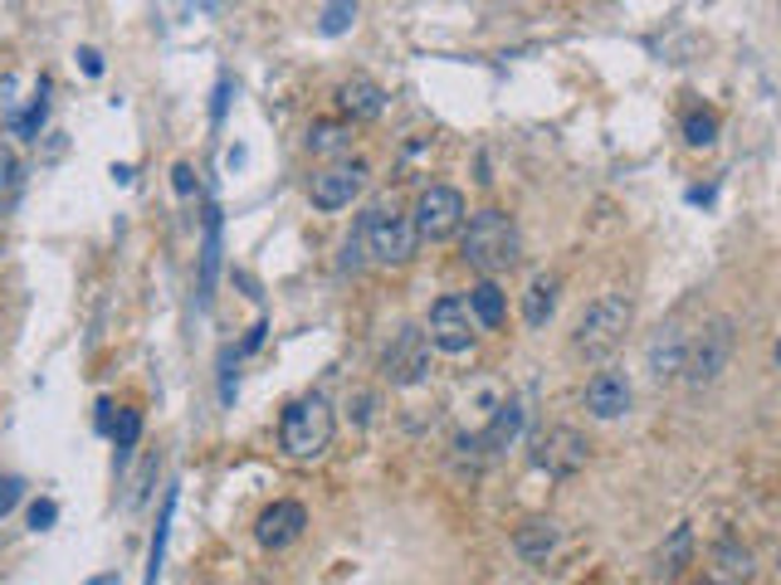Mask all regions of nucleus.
I'll return each instance as SVG.
<instances>
[{"label": "nucleus", "instance_id": "4468645a", "mask_svg": "<svg viewBox=\"0 0 781 585\" xmlns=\"http://www.w3.org/2000/svg\"><path fill=\"white\" fill-rule=\"evenodd\" d=\"M469 312L479 317L484 327H504V317H508V302H504V288L494 284V278H484L479 288L469 292Z\"/></svg>", "mask_w": 781, "mask_h": 585}, {"label": "nucleus", "instance_id": "2eb2a0df", "mask_svg": "<svg viewBox=\"0 0 781 585\" xmlns=\"http://www.w3.org/2000/svg\"><path fill=\"white\" fill-rule=\"evenodd\" d=\"M557 308V278H532V288H528V298H523V322L528 327H542L547 317H552Z\"/></svg>", "mask_w": 781, "mask_h": 585}, {"label": "nucleus", "instance_id": "4be33fe9", "mask_svg": "<svg viewBox=\"0 0 781 585\" xmlns=\"http://www.w3.org/2000/svg\"><path fill=\"white\" fill-rule=\"evenodd\" d=\"M138 434H142V414H138V410H122L118 424H113L118 449H132V444H138Z\"/></svg>", "mask_w": 781, "mask_h": 585}, {"label": "nucleus", "instance_id": "aec40b11", "mask_svg": "<svg viewBox=\"0 0 781 585\" xmlns=\"http://www.w3.org/2000/svg\"><path fill=\"white\" fill-rule=\"evenodd\" d=\"M683 556H689V527H679L674 532V542H669V552H659V576H679V566H683Z\"/></svg>", "mask_w": 781, "mask_h": 585}, {"label": "nucleus", "instance_id": "423d86ee", "mask_svg": "<svg viewBox=\"0 0 781 585\" xmlns=\"http://www.w3.org/2000/svg\"><path fill=\"white\" fill-rule=\"evenodd\" d=\"M366 186V166L362 162H333V166H323L313 176V205L317 211H342V205H352V195H357Z\"/></svg>", "mask_w": 781, "mask_h": 585}, {"label": "nucleus", "instance_id": "f03ea898", "mask_svg": "<svg viewBox=\"0 0 781 585\" xmlns=\"http://www.w3.org/2000/svg\"><path fill=\"white\" fill-rule=\"evenodd\" d=\"M357 235H362V249L372 254L376 264H406L415 254V239H420V235H415V219L400 215L390 201L372 205V211L362 215Z\"/></svg>", "mask_w": 781, "mask_h": 585}, {"label": "nucleus", "instance_id": "a878e982", "mask_svg": "<svg viewBox=\"0 0 781 585\" xmlns=\"http://www.w3.org/2000/svg\"><path fill=\"white\" fill-rule=\"evenodd\" d=\"M54 517H59V507L49 503V497H40V503L30 507V527L34 532H49V527H54Z\"/></svg>", "mask_w": 781, "mask_h": 585}, {"label": "nucleus", "instance_id": "5701e85b", "mask_svg": "<svg viewBox=\"0 0 781 585\" xmlns=\"http://www.w3.org/2000/svg\"><path fill=\"white\" fill-rule=\"evenodd\" d=\"M44 113H49V103H44V98H34V103H30V113L16 117V132H20V137H40Z\"/></svg>", "mask_w": 781, "mask_h": 585}, {"label": "nucleus", "instance_id": "dca6fc26", "mask_svg": "<svg viewBox=\"0 0 781 585\" xmlns=\"http://www.w3.org/2000/svg\"><path fill=\"white\" fill-rule=\"evenodd\" d=\"M220 274V211H205V249H201V298H211Z\"/></svg>", "mask_w": 781, "mask_h": 585}, {"label": "nucleus", "instance_id": "473e14b6", "mask_svg": "<svg viewBox=\"0 0 781 585\" xmlns=\"http://www.w3.org/2000/svg\"><path fill=\"white\" fill-rule=\"evenodd\" d=\"M772 357H777V366H781V341H777V351H772Z\"/></svg>", "mask_w": 781, "mask_h": 585}, {"label": "nucleus", "instance_id": "412c9836", "mask_svg": "<svg viewBox=\"0 0 781 585\" xmlns=\"http://www.w3.org/2000/svg\"><path fill=\"white\" fill-rule=\"evenodd\" d=\"M518 420H523V414H518V406H508L504 414H498V420H494V430H488L484 439H479V444L484 449H498V444H508V439H513V430H518Z\"/></svg>", "mask_w": 781, "mask_h": 585}, {"label": "nucleus", "instance_id": "ddd939ff", "mask_svg": "<svg viewBox=\"0 0 781 585\" xmlns=\"http://www.w3.org/2000/svg\"><path fill=\"white\" fill-rule=\"evenodd\" d=\"M342 107H347L352 117H376L386 107V93H382V83H372V79H352V83H342Z\"/></svg>", "mask_w": 781, "mask_h": 585}, {"label": "nucleus", "instance_id": "9d476101", "mask_svg": "<svg viewBox=\"0 0 781 585\" xmlns=\"http://www.w3.org/2000/svg\"><path fill=\"white\" fill-rule=\"evenodd\" d=\"M586 410H591L596 420H616V414H626L630 410V381L620 371L591 376V386H586Z\"/></svg>", "mask_w": 781, "mask_h": 585}, {"label": "nucleus", "instance_id": "cd10ccee", "mask_svg": "<svg viewBox=\"0 0 781 585\" xmlns=\"http://www.w3.org/2000/svg\"><path fill=\"white\" fill-rule=\"evenodd\" d=\"M532 527H542V532H547V542H557L552 522H532ZM518 546H523V552H528V556H537V552H542V542H537L532 532H518Z\"/></svg>", "mask_w": 781, "mask_h": 585}, {"label": "nucleus", "instance_id": "9b49d317", "mask_svg": "<svg viewBox=\"0 0 781 585\" xmlns=\"http://www.w3.org/2000/svg\"><path fill=\"white\" fill-rule=\"evenodd\" d=\"M303 527H308V512H303L298 503H274L260 517V546H268V552H278V546L298 542Z\"/></svg>", "mask_w": 781, "mask_h": 585}, {"label": "nucleus", "instance_id": "7c9ffc66", "mask_svg": "<svg viewBox=\"0 0 781 585\" xmlns=\"http://www.w3.org/2000/svg\"><path fill=\"white\" fill-rule=\"evenodd\" d=\"M79 64H83V73H103V54H98V49H79Z\"/></svg>", "mask_w": 781, "mask_h": 585}, {"label": "nucleus", "instance_id": "39448f33", "mask_svg": "<svg viewBox=\"0 0 781 585\" xmlns=\"http://www.w3.org/2000/svg\"><path fill=\"white\" fill-rule=\"evenodd\" d=\"M464 229V195L455 186H430L415 201V235L420 239H449Z\"/></svg>", "mask_w": 781, "mask_h": 585}, {"label": "nucleus", "instance_id": "f257e3e1", "mask_svg": "<svg viewBox=\"0 0 781 585\" xmlns=\"http://www.w3.org/2000/svg\"><path fill=\"white\" fill-rule=\"evenodd\" d=\"M464 259L479 268L484 278L508 274L518 264V225L504 211H494V205L469 215V225H464Z\"/></svg>", "mask_w": 781, "mask_h": 585}, {"label": "nucleus", "instance_id": "c85d7f7f", "mask_svg": "<svg viewBox=\"0 0 781 585\" xmlns=\"http://www.w3.org/2000/svg\"><path fill=\"white\" fill-rule=\"evenodd\" d=\"M10 181H16V152L0 142V191H10Z\"/></svg>", "mask_w": 781, "mask_h": 585}, {"label": "nucleus", "instance_id": "72a5a7b5", "mask_svg": "<svg viewBox=\"0 0 781 585\" xmlns=\"http://www.w3.org/2000/svg\"><path fill=\"white\" fill-rule=\"evenodd\" d=\"M699 585H723V581H699Z\"/></svg>", "mask_w": 781, "mask_h": 585}, {"label": "nucleus", "instance_id": "f3484780", "mask_svg": "<svg viewBox=\"0 0 781 585\" xmlns=\"http://www.w3.org/2000/svg\"><path fill=\"white\" fill-rule=\"evenodd\" d=\"M171 512H176V493H166V503H162V522H156V536H152V556H146V585H156V576H162V556H166V527H171Z\"/></svg>", "mask_w": 781, "mask_h": 585}, {"label": "nucleus", "instance_id": "7ed1b4c3", "mask_svg": "<svg viewBox=\"0 0 781 585\" xmlns=\"http://www.w3.org/2000/svg\"><path fill=\"white\" fill-rule=\"evenodd\" d=\"M278 439H284V449L293 459H317L333 444V406H327L323 396H298L284 410Z\"/></svg>", "mask_w": 781, "mask_h": 585}, {"label": "nucleus", "instance_id": "c756f323", "mask_svg": "<svg viewBox=\"0 0 781 585\" xmlns=\"http://www.w3.org/2000/svg\"><path fill=\"white\" fill-rule=\"evenodd\" d=\"M171 186H176L181 195H191L195 191V171L186 162H176V171H171Z\"/></svg>", "mask_w": 781, "mask_h": 585}, {"label": "nucleus", "instance_id": "393cba45", "mask_svg": "<svg viewBox=\"0 0 781 585\" xmlns=\"http://www.w3.org/2000/svg\"><path fill=\"white\" fill-rule=\"evenodd\" d=\"M718 561H723V571L728 576H748V552H738V546H718Z\"/></svg>", "mask_w": 781, "mask_h": 585}, {"label": "nucleus", "instance_id": "bb28decb", "mask_svg": "<svg viewBox=\"0 0 781 585\" xmlns=\"http://www.w3.org/2000/svg\"><path fill=\"white\" fill-rule=\"evenodd\" d=\"M20 497H24V483L20 479H0V517H6V512H16Z\"/></svg>", "mask_w": 781, "mask_h": 585}, {"label": "nucleus", "instance_id": "6e6552de", "mask_svg": "<svg viewBox=\"0 0 781 585\" xmlns=\"http://www.w3.org/2000/svg\"><path fill=\"white\" fill-rule=\"evenodd\" d=\"M425 371H430V347H425V332L406 327V332L396 337V347L386 351V376L396 386H415Z\"/></svg>", "mask_w": 781, "mask_h": 585}, {"label": "nucleus", "instance_id": "a211bd4d", "mask_svg": "<svg viewBox=\"0 0 781 585\" xmlns=\"http://www.w3.org/2000/svg\"><path fill=\"white\" fill-rule=\"evenodd\" d=\"M713 137H718V117L713 113H703V107H699V113L683 117V142H689V146H713Z\"/></svg>", "mask_w": 781, "mask_h": 585}, {"label": "nucleus", "instance_id": "f8f14e48", "mask_svg": "<svg viewBox=\"0 0 781 585\" xmlns=\"http://www.w3.org/2000/svg\"><path fill=\"white\" fill-rule=\"evenodd\" d=\"M537 463H542L547 473H577L581 463H586V444H581V434H571V430H552L542 439V454H537Z\"/></svg>", "mask_w": 781, "mask_h": 585}, {"label": "nucleus", "instance_id": "20e7f679", "mask_svg": "<svg viewBox=\"0 0 781 585\" xmlns=\"http://www.w3.org/2000/svg\"><path fill=\"white\" fill-rule=\"evenodd\" d=\"M630 322H635L630 302L616 298V292H606V298H596L591 308L581 312V322H577V351H581V357H591V361L610 357V351L626 341Z\"/></svg>", "mask_w": 781, "mask_h": 585}, {"label": "nucleus", "instance_id": "0eeeda50", "mask_svg": "<svg viewBox=\"0 0 781 585\" xmlns=\"http://www.w3.org/2000/svg\"><path fill=\"white\" fill-rule=\"evenodd\" d=\"M430 341L439 351H469L474 347V312L464 298H439L430 308Z\"/></svg>", "mask_w": 781, "mask_h": 585}, {"label": "nucleus", "instance_id": "6ab92c4d", "mask_svg": "<svg viewBox=\"0 0 781 585\" xmlns=\"http://www.w3.org/2000/svg\"><path fill=\"white\" fill-rule=\"evenodd\" d=\"M308 146L313 152H337V146H347V127H337V122H313Z\"/></svg>", "mask_w": 781, "mask_h": 585}, {"label": "nucleus", "instance_id": "1a4fd4ad", "mask_svg": "<svg viewBox=\"0 0 781 585\" xmlns=\"http://www.w3.org/2000/svg\"><path fill=\"white\" fill-rule=\"evenodd\" d=\"M723 357H728V322H713L708 332L693 337V351L683 361V371H689V381H713L723 371Z\"/></svg>", "mask_w": 781, "mask_h": 585}, {"label": "nucleus", "instance_id": "2f4dec72", "mask_svg": "<svg viewBox=\"0 0 781 585\" xmlns=\"http://www.w3.org/2000/svg\"><path fill=\"white\" fill-rule=\"evenodd\" d=\"M89 585H118V576H98V581H89Z\"/></svg>", "mask_w": 781, "mask_h": 585}, {"label": "nucleus", "instance_id": "b1692460", "mask_svg": "<svg viewBox=\"0 0 781 585\" xmlns=\"http://www.w3.org/2000/svg\"><path fill=\"white\" fill-rule=\"evenodd\" d=\"M352 20H357V6H327L323 10V34H342Z\"/></svg>", "mask_w": 781, "mask_h": 585}]
</instances>
